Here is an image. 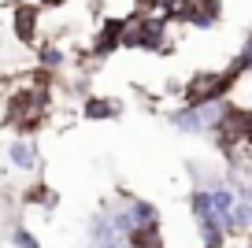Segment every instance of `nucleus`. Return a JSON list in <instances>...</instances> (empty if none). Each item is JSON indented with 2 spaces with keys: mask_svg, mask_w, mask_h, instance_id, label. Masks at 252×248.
<instances>
[{
  "mask_svg": "<svg viewBox=\"0 0 252 248\" xmlns=\"http://www.w3.org/2000/svg\"><path fill=\"white\" fill-rule=\"evenodd\" d=\"M8 159L15 171H37V145L30 137H15L8 145Z\"/></svg>",
  "mask_w": 252,
  "mask_h": 248,
  "instance_id": "nucleus-6",
  "label": "nucleus"
},
{
  "mask_svg": "<svg viewBox=\"0 0 252 248\" xmlns=\"http://www.w3.org/2000/svg\"><path fill=\"white\" fill-rule=\"evenodd\" d=\"M130 248H167L163 245V226H134L130 237H126Z\"/></svg>",
  "mask_w": 252,
  "mask_h": 248,
  "instance_id": "nucleus-7",
  "label": "nucleus"
},
{
  "mask_svg": "<svg viewBox=\"0 0 252 248\" xmlns=\"http://www.w3.org/2000/svg\"><path fill=\"white\" fill-rule=\"evenodd\" d=\"M171 126H174L178 133H208L204 108H189V104L174 108V111H171Z\"/></svg>",
  "mask_w": 252,
  "mask_h": 248,
  "instance_id": "nucleus-4",
  "label": "nucleus"
},
{
  "mask_svg": "<svg viewBox=\"0 0 252 248\" xmlns=\"http://www.w3.org/2000/svg\"><path fill=\"white\" fill-rule=\"evenodd\" d=\"M23 200H26V204H41V208H56V204H60V196H56V189H48L45 182H33V186L23 193Z\"/></svg>",
  "mask_w": 252,
  "mask_h": 248,
  "instance_id": "nucleus-8",
  "label": "nucleus"
},
{
  "mask_svg": "<svg viewBox=\"0 0 252 248\" xmlns=\"http://www.w3.org/2000/svg\"><path fill=\"white\" fill-rule=\"evenodd\" d=\"M119 104L111 100V96H86L82 100V119L86 123H111V119H119Z\"/></svg>",
  "mask_w": 252,
  "mask_h": 248,
  "instance_id": "nucleus-5",
  "label": "nucleus"
},
{
  "mask_svg": "<svg viewBox=\"0 0 252 248\" xmlns=\"http://www.w3.org/2000/svg\"><path fill=\"white\" fill-rule=\"evenodd\" d=\"M119 196H123V204L130 208V215H134L137 226H163V218H159V208L152 200H145V196H134L130 189H119Z\"/></svg>",
  "mask_w": 252,
  "mask_h": 248,
  "instance_id": "nucleus-3",
  "label": "nucleus"
},
{
  "mask_svg": "<svg viewBox=\"0 0 252 248\" xmlns=\"http://www.w3.org/2000/svg\"><path fill=\"white\" fill-rule=\"evenodd\" d=\"M11 245H15V248H41V241H37V233H33V230L15 226V230H11Z\"/></svg>",
  "mask_w": 252,
  "mask_h": 248,
  "instance_id": "nucleus-10",
  "label": "nucleus"
},
{
  "mask_svg": "<svg viewBox=\"0 0 252 248\" xmlns=\"http://www.w3.org/2000/svg\"><path fill=\"white\" fill-rule=\"evenodd\" d=\"M41 4H15L11 23H15V37L23 45H37V19H41Z\"/></svg>",
  "mask_w": 252,
  "mask_h": 248,
  "instance_id": "nucleus-2",
  "label": "nucleus"
},
{
  "mask_svg": "<svg viewBox=\"0 0 252 248\" xmlns=\"http://www.w3.org/2000/svg\"><path fill=\"white\" fill-rule=\"evenodd\" d=\"M37 52H41V67H45V70H60V67H63V48H56V45H37Z\"/></svg>",
  "mask_w": 252,
  "mask_h": 248,
  "instance_id": "nucleus-9",
  "label": "nucleus"
},
{
  "mask_svg": "<svg viewBox=\"0 0 252 248\" xmlns=\"http://www.w3.org/2000/svg\"><path fill=\"white\" fill-rule=\"evenodd\" d=\"M93 248H130L126 241H108V245H93Z\"/></svg>",
  "mask_w": 252,
  "mask_h": 248,
  "instance_id": "nucleus-12",
  "label": "nucleus"
},
{
  "mask_svg": "<svg viewBox=\"0 0 252 248\" xmlns=\"http://www.w3.org/2000/svg\"><path fill=\"white\" fill-rule=\"evenodd\" d=\"M63 4H67V0H41V8H45V11H52V8H63Z\"/></svg>",
  "mask_w": 252,
  "mask_h": 248,
  "instance_id": "nucleus-11",
  "label": "nucleus"
},
{
  "mask_svg": "<svg viewBox=\"0 0 252 248\" xmlns=\"http://www.w3.org/2000/svg\"><path fill=\"white\" fill-rule=\"evenodd\" d=\"M126 30H130V19H104L100 23V33L93 37V45H89V56L93 60H108L111 52H119L126 41Z\"/></svg>",
  "mask_w": 252,
  "mask_h": 248,
  "instance_id": "nucleus-1",
  "label": "nucleus"
}]
</instances>
